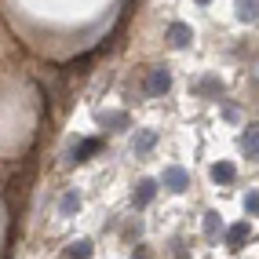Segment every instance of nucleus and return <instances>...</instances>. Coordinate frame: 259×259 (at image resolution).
I'll list each match as a JSON object with an SVG mask.
<instances>
[{"instance_id": "obj_18", "label": "nucleus", "mask_w": 259, "mask_h": 259, "mask_svg": "<svg viewBox=\"0 0 259 259\" xmlns=\"http://www.w3.org/2000/svg\"><path fill=\"white\" fill-rule=\"evenodd\" d=\"M132 259H150V252H146V248H139V252H135Z\"/></svg>"}, {"instance_id": "obj_13", "label": "nucleus", "mask_w": 259, "mask_h": 259, "mask_svg": "<svg viewBox=\"0 0 259 259\" xmlns=\"http://www.w3.org/2000/svg\"><path fill=\"white\" fill-rule=\"evenodd\" d=\"M237 19L241 22H255V0H237Z\"/></svg>"}, {"instance_id": "obj_2", "label": "nucleus", "mask_w": 259, "mask_h": 259, "mask_svg": "<svg viewBox=\"0 0 259 259\" xmlns=\"http://www.w3.org/2000/svg\"><path fill=\"white\" fill-rule=\"evenodd\" d=\"M161 183L171 190V194H183V190L190 186V176H186V168H179V164H168V168H164V176H161Z\"/></svg>"}, {"instance_id": "obj_5", "label": "nucleus", "mask_w": 259, "mask_h": 259, "mask_svg": "<svg viewBox=\"0 0 259 259\" xmlns=\"http://www.w3.org/2000/svg\"><path fill=\"white\" fill-rule=\"evenodd\" d=\"M248 234H252V227H248V223H234V227L227 230V248H230V252H237V248H245V241H248Z\"/></svg>"}, {"instance_id": "obj_16", "label": "nucleus", "mask_w": 259, "mask_h": 259, "mask_svg": "<svg viewBox=\"0 0 259 259\" xmlns=\"http://www.w3.org/2000/svg\"><path fill=\"white\" fill-rule=\"evenodd\" d=\"M197 92H208V95H212V92H219V80H215V77H204V80L197 84Z\"/></svg>"}, {"instance_id": "obj_19", "label": "nucleus", "mask_w": 259, "mask_h": 259, "mask_svg": "<svg viewBox=\"0 0 259 259\" xmlns=\"http://www.w3.org/2000/svg\"><path fill=\"white\" fill-rule=\"evenodd\" d=\"M197 4H212V0H197Z\"/></svg>"}, {"instance_id": "obj_3", "label": "nucleus", "mask_w": 259, "mask_h": 259, "mask_svg": "<svg viewBox=\"0 0 259 259\" xmlns=\"http://www.w3.org/2000/svg\"><path fill=\"white\" fill-rule=\"evenodd\" d=\"M99 139H84V143H77V146H70V157H66V161H70V164H84V161H88L92 157V153H99Z\"/></svg>"}, {"instance_id": "obj_11", "label": "nucleus", "mask_w": 259, "mask_h": 259, "mask_svg": "<svg viewBox=\"0 0 259 259\" xmlns=\"http://www.w3.org/2000/svg\"><path fill=\"white\" fill-rule=\"evenodd\" d=\"M77 208H80V194H77V190H66L62 201H59V212H62V215H73Z\"/></svg>"}, {"instance_id": "obj_4", "label": "nucleus", "mask_w": 259, "mask_h": 259, "mask_svg": "<svg viewBox=\"0 0 259 259\" xmlns=\"http://www.w3.org/2000/svg\"><path fill=\"white\" fill-rule=\"evenodd\" d=\"M153 197H157V183H153V179H139V186H135V194H132L135 208H146Z\"/></svg>"}, {"instance_id": "obj_12", "label": "nucleus", "mask_w": 259, "mask_h": 259, "mask_svg": "<svg viewBox=\"0 0 259 259\" xmlns=\"http://www.w3.org/2000/svg\"><path fill=\"white\" fill-rule=\"evenodd\" d=\"M66 259H92V241H73L66 248Z\"/></svg>"}, {"instance_id": "obj_15", "label": "nucleus", "mask_w": 259, "mask_h": 259, "mask_svg": "<svg viewBox=\"0 0 259 259\" xmlns=\"http://www.w3.org/2000/svg\"><path fill=\"white\" fill-rule=\"evenodd\" d=\"M245 212H248V215L259 212V194H255V190H248V194H245Z\"/></svg>"}, {"instance_id": "obj_7", "label": "nucleus", "mask_w": 259, "mask_h": 259, "mask_svg": "<svg viewBox=\"0 0 259 259\" xmlns=\"http://www.w3.org/2000/svg\"><path fill=\"white\" fill-rule=\"evenodd\" d=\"M190 40H194L190 26H183V22H171V26H168V44H171V48H186Z\"/></svg>"}, {"instance_id": "obj_9", "label": "nucleus", "mask_w": 259, "mask_h": 259, "mask_svg": "<svg viewBox=\"0 0 259 259\" xmlns=\"http://www.w3.org/2000/svg\"><path fill=\"white\" fill-rule=\"evenodd\" d=\"M234 176H237V168H234L230 161L212 164V179H215V183H234Z\"/></svg>"}, {"instance_id": "obj_8", "label": "nucleus", "mask_w": 259, "mask_h": 259, "mask_svg": "<svg viewBox=\"0 0 259 259\" xmlns=\"http://www.w3.org/2000/svg\"><path fill=\"white\" fill-rule=\"evenodd\" d=\"M241 150H245V157H259V132H255V124L252 128H245V135H241Z\"/></svg>"}, {"instance_id": "obj_17", "label": "nucleus", "mask_w": 259, "mask_h": 259, "mask_svg": "<svg viewBox=\"0 0 259 259\" xmlns=\"http://www.w3.org/2000/svg\"><path fill=\"white\" fill-rule=\"evenodd\" d=\"M171 255H176V259H186V248H183V241H171Z\"/></svg>"}, {"instance_id": "obj_1", "label": "nucleus", "mask_w": 259, "mask_h": 259, "mask_svg": "<svg viewBox=\"0 0 259 259\" xmlns=\"http://www.w3.org/2000/svg\"><path fill=\"white\" fill-rule=\"evenodd\" d=\"M168 88H171V70H168V66H153L150 77H146V95L157 99V95H164Z\"/></svg>"}, {"instance_id": "obj_14", "label": "nucleus", "mask_w": 259, "mask_h": 259, "mask_svg": "<svg viewBox=\"0 0 259 259\" xmlns=\"http://www.w3.org/2000/svg\"><path fill=\"white\" fill-rule=\"evenodd\" d=\"M99 120H102V124H110V128H124L128 124V113H102Z\"/></svg>"}, {"instance_id": "obj_10", "label": "nucleus", "mask_w": 259, "mask_h": 259, "mask_svg": "<svg viewBox=\"0 0 259 259\" xmlns=\"http://www.w3.org/2000/svg\"><path fill=\"white\" fill-rule=\"evenodd\" d=\"M219 234H223V219H219V212H208L204 215V237L219 241Z\"/></svg>"}, {"instance_id": "obj_6", "label": "nucleus", "mask_w": 259, "mask_h": 259, "mask_svg": "<svg viewBox=\"0 0 259 259\" xmlns=\"http://www.w3.org/2000/svg\"><path fill=\"white\" fill-rule=\"evenodd\" d=\"M153 143H157V132H153V128H143V132L132 139V153H135V157H143V153L153 150Z\"/></svg>"}]
</instances>
